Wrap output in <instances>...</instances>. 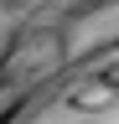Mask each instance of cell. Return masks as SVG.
Here are the masks:
<instances>
[{
	"mask_svg": "<svg viewBox=\"0 0 119 124\" xmlns=\"http://www.w3.org/2000/svg\"><path fill=\"white\" fill-rule=\"evenodd\" d=\"M0 124H119V36L16 88L0 103Z\"/></svg>",
	"mask_w": 119,
	"mask_h": 124,
	"instance_id": "cell-1",
	"label": "cell"
},
{
	"mask_svg": "<svg viewBox=\"0 0 119 124\" xmlns=\"http://www.w3.org/2000/svg\"><path fill=\"white\" fill-rule=\"evenodd\" d=\"M114 0H0V26L16 36V62H10L5 93H16L36 78H47L57 62H67L62 26L88 21V16L109 10Z\"/></svg>",
	"mask_w": 119,
	"mask_h": 124,
	"instance_id": "cell-2",
	"label": "cell"
}]
</instances>
